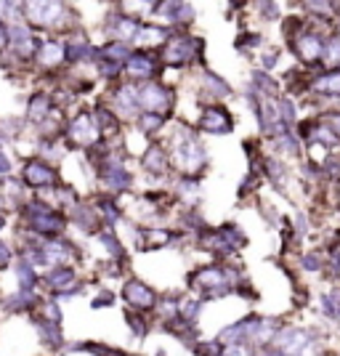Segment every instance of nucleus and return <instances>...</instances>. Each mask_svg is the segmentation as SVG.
Instances as JSON below:
<instances>
[{
	"label": "nucleus",
	"mask_w": 340,
	"mask_h": 356,
	"mask_svg": "<svg viewBox=\"0 0 340 356\" xmlns=\"http://www.w3.org/2000/svg\"><path fill=\"white\" fill-rule=\"evenodd\" d=\"M22 19L30 24V27H40V30H64L70 22H72V14L64 3H24L22 6Z\"/></svg>",
	"instance_id": "1"
},
{
	"label": "nucleus",
	"mask_w": 340,
	"mask_h": 356,
	"mask_svg": "<svg viewBox=\"0 0 340 356\" xmlns=\"http://www.w3.org/2000/svg\"><path fill=\"white\" fill-rule=\"evenodd\" d=\"M173 104H176V90L170 88V86L157 83V80L138 86V109L165 118L173 109Z\"/></svg>",
	"instance_id": "2"
},
{
	"label": "nucleus",
	"mask_w": 340,
	"mask_h": 356,
	"mask_svg": "<svg viewBox=\"0 0 340 356\" xmlns=\"http://www.w3.org/2000/svg\"><path fill=\"white\" fill-rule=\"evenodd\" d=\"M22 184L27 189H38V192H51L59 186V176H56V168L51 163H45L40 157L27 160L22 168Z\"/></svg>",
	"instance_id": "3"
},
{
	"label": "nucleus",
	"mask_w": 340,
	"mask_h": 356,
	"mask_svg": "<svg viewBox=\"0 0 340 356\" xmlns=\"http://www.w3.org/2000/svg\"><path fill=\"white\" fill-rule=\"evenodd\" d=\"M160 56H154V51H133L125 64H122V72L131 77V83H152L154 80V74L160 72Z\"/></svg>",
	"instance_id": "4"
},
{
	"label": "nucleus",
	"mask_w": 340,
	"mask_h": 356,
	"mask_svg": "<svg viewBox=\"0 0 340 356\" xmlns=\"http://www.w3.org/2000/svg\"><path fill=\"white\" fill-rule=\"evenodd\" d=\"M122 298H125V303L131 306V312H138V314H149L157 309V290H152L147 282H141V280H128V282L122 284Z\"/></svg>",
	"instance_id": "5"
},
{
	"label": "nucleus",
	"mask_w": 340,
	"mask_h": 356,
	"mask_svg": "<svg viewBox=\"0 0 340 356\" xmlns=\"http://www.w3.org/2000/svg\"><path fill=\"white\" fill-rule=\"evenodd\" d=\"M197 131L210 136H223L234 131V120L229 115V109L221 104H205L200 112V122H197Z\"/></svg>",
	"instance_id": "6"
},
{
	"label": "nucleus",
	"mask_w": 340,
	"mask_h": 356,
	"mask_svg": "<svg viewBox=\"0 0 340 356\" xmlns=\"http://www.w3.org/2000/svg\"><path fill=\"white\" fill-rule=\"evenodd\" d=\"M141 168L147 170L149 176H157V178L168 176V173H170V154H168V147L152 141V144L144 149V154H141Z\"/></svg>",
	"instance_id": "7"
},
{
	"label": "nucleus",
	"mask_w": 340,
	"mask_h": 356,
	"mask_svg": "<svg viewBox=\"0 0 340 356\" xmlns=\"http://www.w3.org/2000/svg\"><path fill=\"white\" fill-rule=\"evenodd\" d=\"M35 61L43 67V70H56L61 67L64 61H67V45L64 40H43L40 48H38V54H35Z\"/></svg>",
	"instance_id": "8"
},
{
	"label": "nucleus",
	"mask_w": 340,
	"mask_h": 356,
	"mask_svg": "<svg viewBox=\"0 0 340 356\" xmlns=\"http://www.w3.org/2000/svg\"><path fill=\"white\" fill-rule=\"evenodd\" d=\"M54 109H56V102L51 93H35L27 102V120L32 125H43L45 120L54 115Z\"/></svg>",
	"instance_id": "9"
},
{
	"label": "nucleus",
	"mask_w": 340,
	"mask_h": 356,
	"mask_svg": "<svg viewBox=\"0 0 340 356\" xmlns=\"http://www.w3.org/2000/svg\"><path fill=\"white\" fill-rule=\"evenodd\" d=\"M200 86H202V93H205L207 99H226V96H232V88H229V83L223 80L221 74L210 72V70H202V80H200Z\"/></svg>",
	"instance_id": "10"
},
{
	"label": "nucleus",
	"mask_w": 340,
	"mask_h": 356,
	"mask_svg": "<svg viewBox=\"0 0 340 356\" xmlns=\"http://www.w3.org/2000/svg\"><path fill=\"white\" fill-rule=\"evenodd\" d=\"M35 322V327H38V338H40V343H43L45 348H61L64 346V332H61L59 325H54V322H43V319H32Z\"/></svg>",
	"instance_id": "11"
},
{
	"label": "nucleus",
	"mask_w": 340,
	"mask_h": 356,
	"mask_svg": "<svg viewBox=\"0 0 340 356\" xmlns=\"http://www.w3.org/2000/svg\"><path fill=\"white\" fill-rule=\"evenodd\" d=\"M165 125V118L163 115H152V112H144V115H138L136 118V131L141 136H154L160 134Z\"/></svg>",
	"instance_id": "12"
},
{
	"label": "nucleus",
	"mask_w": 340,
	"mask_h": 356,
	"mask_svg": "<svg viewBox=\"0 0 340 356\" xmlns=\"http://www.w3.org/2000/svg\"><path fill=\"white\" fill-rule=\"evenodd\" d=\"M16 280H19V290L22 293H35V284H38V271L30 266V264H24V261H19L14 268Z\"/></svg>",
	"instance_id": "13"
},
{
	"label": "nucleus",
	"mask_w": 340,
	"mask_h": 356,
	"mask_svg": "<svg viewBox=\"0 0 340 356\" xmlns=\"http://www.w3.org/2000/svg\"><path fill=\"white\" fill-rule=\"evenodd\" d=\"M77 348L90 351L93 356H125V351H122V348H112V346H104V343H80Z\"/></svg>",
	"instance_id": "14"
},
{
	"label": "nucleus",
	"mask_w": 340,
	"mask_h": 356,
	"mask_svg": "<svg viewBox=\"0 0 340 356\" xmlns=\"http://www.w3.org/2000/svg\"><path fill=\"white\" fill-rule=\"evenodd\" d=\"M125 322L131 325V330H133V335H136V338H144V335H147L149 325H147V316H144V314H138V312H128V314H125Z\"/></svg>",
	"instance_id": "15"
},
{
	"label": "nucleus",
	"mask_w": 340,
	"mask_h": 356,
	"mask_svg": "<svg viewBox=\"0 0 340 356\" xmlns=\"http://www.w3.org/2000/svg\"><path fill=\"white\" fill-rule=\"evenodd\" d=\"M277 64H280V51L268 48V51H264V54H261V72H271Z\"/></svg>",
	"instance_id": "16"
},
{
	"label": "nucleus",
	"mask_w": 340,
	"mask_h": 356,
	"mask_svg": "<svg viewBox=\"0 0 340 356\" xmlns=\"http://www.w3.org/2000/svg\"><path fill=\"white\" fill-rule=\"evenodd\" d=\"M325 125L335 134V138L340 141V112H330V115H325Z\"/></svg>",
	"instance_id": "17"
},
{
	"label": "nucleus",
	"mask_w": 340,
	"mask_h": 356,
	"mask_svg": "<svg viewBox=\"0 0 340 356\" xmlns=\"http://www.w3.org/2000/svg\"><path fill=\"white\" fill-rule=\"evenodd\" d=\"M11 168H14V163H11V157L0 149V176H6V173H11Z\"/></svg>",
	"instance_id": "18"
},
{
	"label": "nucleus",
	"mask_w": 340,
	"mask_h": 356,
	"mask_svg": "<svg viewBox=\"0 0 340 356\" xmlns=\"http://www.w3.org/2000/svg\"><path fill=\"white\" fill-rule=\"evenodd\" d=\"M3 51H8V27H6V22H0V54Z\"/></svg>",
	"instance_id": "19"
}]
</instances>
